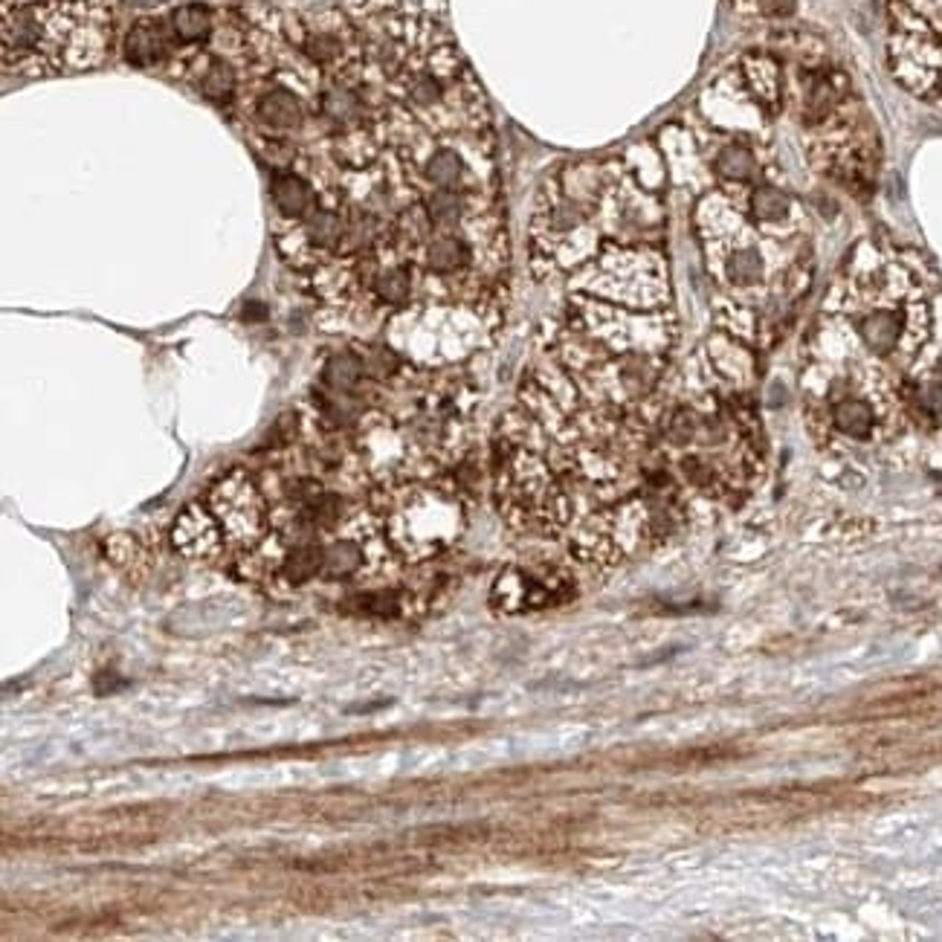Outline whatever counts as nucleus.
Returning a JSON list of instances; mask_svg holds the SVG:
<instances>
[{
    "mask_svg": "<svg viewBox=\"0 0 942 942\" xmlns=\"http://www.w3.org/2000/svg\"><path fill=\"white\" fill-rule=\"evenodd\" d=\"M887 64L916 99L942 108V0H887Z\"/></svg>",
    "mask_w": 942,
    "mask_h": 942,
    "instance_id": "7",
    "label": "nucleus"
},
{
    "mask_svg": "<svg viewBox=\"0 0 942 942\" xmlns=\"http://www.w3.org/2000/svg\"><path fill=\"white\" fill-rule=\"evenodd\" d=\"M270 203H273V232L296 227L316 206L314 183L293 166L285 172H276L270 180Z\"/></svg>",
    "mask_w": 942,
    "mask_h": 942,
    "instance_id": "11",
    "label": "nucleus"
},
{
    "mask_svg": "<svg viewBox=\"0 0 942 942\" xmlns=\"http://www.w3.org/2000/svg\"><path fill=\"white\" fill-rule=\"evenodd\" d=\"M108 557L114 560L116 566L122 571H128V574H143L148 569V551H145V545L137 540V537H131V534H116L111 537L108 543Z\"/></svg>",
    "mask_w": 942,
    "mask_h": 942,
    "instance_id": "13",
    "label": "nucleus"
},
{
    "mask_svg": "<svg viewBox=\"0 0 942 942\" xmlns=\"http://www.w3.org/2000/svg\"><path fill=\"white\" fill-rule=\"evenodd\" d=\"M125 58L137 67L177 61V44L166 18H140L125 38Z\"/></svg>",
    "mask_w": 942,
    "mask_h": 942,
    "instance_id": "12",
    "label": "nucleus"
},
{
    "mask_svg": "<svg viewBox=\"0 0 942 942\" xmlns=\"http://www.w3.org/2000/svg\"><path fill=\"white\" fill-rule=\"evenodd\" d=\"M369 505L400 563L418 566L450 551L464 531V499L441 476L374 487Z\"/></svg>",
    "mask_w": 942,
    "mask_h": 942,
    "instance_id": "6",
    "label": "nucleus"
},
{
    "mask_svg": "<svg viewBox=\"0 0 942 942\" xmlns=\"http://www.w3.org/2000/svg\"><path fill=\"white\" fill-rule=\"evenodd\" d=\"M172 545L180 557L198 560V563H218L221 557L229 554L227 537H224L218 519L200 502L189 505L174 519Z\"/></svg>",
    "mask_w": 942,
    "mask_h": 942,
    "instance_id": "10",
    "label": "nucleus"
},
{
    "mask_svg": "<svg viewBox=\"0 0 942 942\" xmlns=\"http://www.w3.org/2000/svg\"><path fill=\"white\" fill-rule=\"evenodd\" d=\"M3 73L44 79L99 67L114 41V0H3Z\"/></svg>",
    "mask_w": 942,
    "mask_h": 942,
    "instance_id": "5",
    "label": "nucleus"
},
{
    "mask_svg": "<svg viewBox=\"0 0 942 942\" xmlns=\"http://www.w3.org/2000/svg\"><path fill=\"white\" fill-rule=\"evenodd\" d=\"M574 598V580L560 566H511L493 583L490 600L499 612L525 615L543 612L551 606H563Z\"/></svg>",
    "mask_w": 942,
    "mask_h": 942,
    "instance_id": "9",
    "label": "nucleus"
},
{
    "mask_svg": "<svg viewBox=\"0 0 942 942\" xmlns=\"http://www.w3.org/2000/svg\"><path fill=\"white\" fill-rule=\"evenodd\" d=\"M783 47L786 114L798 125L806 157L835 183L870 186L879 166V134L850 76L809 35H792Z\"/></svg>",
    "mask_w": 942,
    "mask_h": 942,
    "instance_id": "4",
    "label": "nucleus"
},
{
    "mask_svg": "<svg viewBox=\"0 0 942 942\" xmlns=\"http://www.w3.org/2000/svg\"><path fill=\"white\" fill-rule=\"evenodd\" d=\"M725 334L766 343L812 282L809 224L757 221L734 186H708L693 212Z\"/></svg>",
    "mask_w": 942,
    "mask_h": 942,
    "instance_id": "2",
    "label": "nucleus"
},
{
    "mask_svg": "<svg viewBox=\"0 0 942 942\" xmlns=\"http://www.w3.org/2000/svg\"><path fill=\"white\" fill-rule=\"evenodd\" d=\"M806 427L835 453H867L942 409V279L911 247L850 253L809 337Z\"/></svg>",
    "mask_w": 942,
    "mask_h": 942,
    "instance_id": "1",
    "label": "nucleus"
},
{
    "mask_svg": "<svg viewBox=\"0 0 942 942\" xmlns=\"http://www.w3.org/2000/svg\"><path fill=\"white\" fill-rule=\"evenodd\" d=\"M206 508L218 519L229 554L235 557L253 551L270 534V499L264 487H258L256 479L244 470H232L212 487L206 496Z\"/></svg>",
    "mask_w": 942,
    "mask_h": 942,
    "instance_id": "8",
    "label": "nucleus"
},
{
    "mask_svg": "<svg viewBox=\"0 0 942 942\" xmlns=\"http://www.w3.org/2000/svg\"><path fill=\"white\" fill-rule=\"evenodd\" d=\"M664 209L627 160L569 163L531 209L528 256L537 279L569 276L606 244H661Z\"/></svg>",
    "mask_w": 942,
    "mask_h": 942,
    "instance_id": "3",
    "label": "nucleus"
},
{
    "mask_svg": "<svg viewBox=\"0 0 942 942\" xmlns=\"http://www.w3.org/2000/svg\"><path fill=\"white\" fill-rule=\"evenodd\" d=\"M734 6L748 18H763V21H780L795 12V0H734Z\"/></svg>",
    "mask_w": 942,
    "mask_h": 942,
    "instance_id": "14",
    "label": "nucleus"
}]
</instances>
